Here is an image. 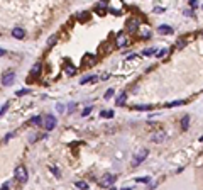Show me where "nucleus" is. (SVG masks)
Returning <instances> with one entry per match:
<instances>
[{
  "instance_id": "obj_37",
  "label": "nucleus",
  "mask_w": 203,
  "mask_h": 190,
  "mask_svg": "<svg viewBox=\"0 0 203 190\" xmlns=\"http://www.w3.org/2000/svg\"><path fill=\"white\" fill-rule=\"evenodd\" d=\"M149 36H151V32H149V31H144V34H142V37H146V39H147V37H149Z\"/></svg>"
},
{
  "instance_id": "obj_24",
  "label": "nucleus",
  "mask_w": 203,
  "mask_h": 190,
  "mask_svg": "<svg viewBox=\"0 0 203 190\" xmlns=\"http://www.w3.org/2000/svg\"><path fill=\"white\" fill-rule=\"evenodd\" d=\"M86 19H90V14H86V12H83V14H80L78 16V21H86Z\"/></svg>"
},
{
  "instance_id": "obj_19",
  "label": "nucleus",
  "mask_w": 203,
  "mask_h": 190,
  "mask_svg": "<svg viewBox=\"0 0 203 190\" xmlns=\"http://www.w3.org/2000/svg\"><path fill=\"white\" fill-rule=\"evenodd\" d=\"M31 124H32V126H41V124H42V119H41L39 116L32 117V119H31Z\"/></svg>"
},
{
  "instance_id": "obj_29",
  "label": "nucleus",
  "mask_w": 203,
  "mask_h": 190,
  "mask_svg": "<svg viewBox=\"0 0 203 190\" xmlns=\"http://www.w3.org/2000/svg\"><path fill=\"white\" fill-rule=\"evenodd\" d=\"M29 94V90L27 88H22V90H19V92H17V95H19V97H22V95H27Z\"/></svg>"
},
{
  "instance_id": "obj_15",
  "label": "nucleus",
  "mask_w": 203,
  "mask_h": 190,
  "mask_svg": "<svg viewBox=\"0 0 203 190\" xmlns=\"http://www.w3.org/2000/svg\"><path fill=\"white\" fill-rule=\"evenodd\" d=\"M181 127H183V131H188V127H190V116H185V117H183Z\"/></svg>"
},
{
  "instance_id": "obj_12",
  "label": "nucleus",
  "mask_w": 203,
  "mask_h": 190,
  "mask_svg": "<svg viewBox=\"0 0 203 190\" xmlns=\"http://www.w3.org/2000/svg\"><path fill=\"white\" fill-rule=\"evenodd\" d=\"M12 36L16 37V39H22V37L26 36V32H24V29H21V27H16V29L12 31Z\"/></svg>"
},
{
  "instance_id": "obj_3",
  "label": "nucleus",
  "mask_w": 203,
  "mask_h": 190,
  "mask_svg": "<svg viewBox=\"0 0 203 190\" xmlns=\"http://www.w3.org/2000/svg\"><path fill=\"white\" fill-rule=\"evenodd\" d=\"M16 180L17 182H21V183H26L27 182V170L26 166H17L16 168Z\"/></svg>"
},
{
  "instance_id": "obj_39",
  "label": "nucleus",
  "mask_w": 203,
  "mask_h": 190,
  "mask_svg": "<svg viewBox=\"0 0 203 190\" xmlns=\"http://www.w3.org/2000/svg\"><path fill=\"white\" fill-rule=\"evenodd\" d=\"M200 142H203V136H202V137H200Z\"/></svg>"
},
{
  "instance_id": "obj_16",
  "label": "nucleus",
  "mask_w": 203,
  "mask_h": 190,
  "mask_svg": "<svg viewBox=\"0 0 203 190\" xmlns=\"http://www.w3.org/2000/svg\"><path fill=\"white\" fill-rule=\"evenodd\" d=\"M64 71H66V75H75V73H76V68H75V66H71L69 63H66V66H64Z\"/></svg>"
},
{
  "instance_id": "obj_17",
  "label": "nucleus",
  "mask_w": 203,
  "mask_h": 190,
  "mask_svg": "<svg viewBox=\"0 0 203 190\" xmlns=\"http://www.w3.org/2000/svg\"><path fill=\"white\" fill-rule=\"evenodd\" d=\"M114 48H115V42H114V44L107 42V44H103V46H102V51H103V53H109V51H112Z\"/></svg>"
},
{
  "instance_id": "obj_5",
  "label": "nucleus",
  "mask_w": 203,
  "mask_h": 190,
  "mask_svg": "<svg viewBox=\"0 0 203 190\" xmlns=\"http://www.w3.org/2000/svg\"><path fill=\"white\" fill-rule=\"evenodd\" d=\"M14 82H16V73H14V71L4 73V76H2V85H4V87H10Z\"/></svg>"
},
{
  "instance_id": "obj_25",
  "label": "nucleus",
  "mask_w": 203,
  "mask_h": 190,
  "mask_svg": "<svg viewBox=\"0 0 203 190\" xmlns=\"http://www.w3.org/2000/svg\"><path fill=\"white\" fill-rule=\"evenodd\" d=\"M56 41H58V37H56V36H52L51 39H49V42H47V48H52L54 44H56Z\"/></svg>"
},
{
  "instance_id": "obj_38",
  "label": "nucleus",
  "mask_w": 203,
  "mask_h": 190,
  "mask_svg": "<svg viewBox=\"0 0 203 190\" xmlns=\"http://www.w3.org/2000/svg\"><path fill=\"white\" fill-rule=\"evenodd\" d=\"M4 54H5V49H2V48H0V56H4Z\"/></svg>"
},
{
  "instance_id": "obj_7",
  "label": "nucleus",
  "mask_w": 203,
  "mask_h": 190,
  "mask_svg": "<svg viewBox=\"0 0 203 190\" xmlns=\"http://www.w3.org/2000/svg\"><path fill=\"white\" fill-rule=\"evenodd\" d=\"M139 19H130V21H127V32L129 34H134L135 31H137V27H139Z\"/></svg>"
},
{
  "instance_id": "obj_36",
  "label": "nucleus",
  "mask_w": 203,
  "mask_h": 190,
  "mask_svg": "<svg viewBox=\"0 0 203 190\" xmlns=\"http://www.w3.org/2000/svg\"><path fill=\"white\" fill-rule=\"evenodd\" d=\"M51 170H52V173L56 175V177H59V170H58V168H54V166H51Z\"/></svg>"
},
{
  "instance_id": "obj_31",
  "label": "nucleus",
  "mask_w": 203,
  "mask_h": 190,
  "mask_svg": "<svg viewBox=\"0 0 203 190\" xmlns=\"http://www.w3.org/2000/svg\"><path fill=\"white\" fill-rule=\"evenodd\" d=\"M112 95H114V90H112V88L107 90V94H105V99H112Z\"/></svg>"
},
{
  "instance_id": "obj_1",
  "label": "nucleus",
  "mask_w": 203,
  "mask_h": 190,
  "mask_svg": "<svg viewBox=\"0 0 203 190\" xmlns=\"http://www.w3.org/2000/svg\"><path fill=\"white\" fill-rule=\"evenodd\" d=\"M109 10L114 14V16H120L124 12V4L122 0H110L109 2Z\"/></svg>"
},
{
  "instance_id": "obj_10",
  "label": "nucleus",
  "mask_w": 203,
  "mask_h": 190,
  "mask_svg": "<svg viewBox=\"0 0 203 190\" xmlns=\"http://www.w3.org/2000/svg\"><path fill=\"white\" fill-rule=\"evenodd\" d=\"M97 63V59H95V56H83V61H81V65L83 66H93V65Z\"/></svg>"
},
{
  "instance_id": "obj_6",
  "label": "nucleus",
  "mask_w": 203,
  "mask_h": 190,
  "mask_svg": "<svg viewBox=\"0 0 203 190\" xmlns=\"http://www.w3.org/2000/svg\"><path fill=\"white\" fill-rule=\"evenodd\" d=\"M42 124H44V127H46V131H52V129L56 127V117H54V116H47Z\"/></svg>"
},
{
  "instance_id": "obj_18",
  "label": "nucleus",
  "mask_w": 203,
  "mask_h": 190,
  "mask_svg": "<svg viewBox=\"0 0 203 190\" xmlns=\"http://www.w3.org/2000/svg\"><path fill=\"white\" fill-rule=\"evenodd\" d=\"M95 80H97V76H95V75H90V76H83V80H81L80 83L85 85V83H88V82H95Z\"/></svg>"
},
{
  "instance_id": "obj_33",
  "label": "nucleus",
  "mask_w": 203,
  "mask_h": 190,
  "mask_svg": "<svg viewBox=\"0 0 203 190\" xmlns=\"http://www.w3.org/2000/svg\"><path fill=\"white\" fill-rule=\"evenodd\" d=\"M90 112H92V107H86V109H85V111L81 112V114H83V116H88Z\"/></svg>"
},
{
  "instance_id": "obj_11",
  "label": "nucleus",
  "mask_w": 203,
  "mask_h": 190,
  "mask_svg": "<svg viewBox=\"0 0 203 190\" xmlns=\"http://www.w3.org/2000/svg\"><path fill=\"white\" fill-rule=\"evenodd\" d=\"M157 32H159V34H173V27L164 24V26H159V27H157Z\"/></svg>"
},
{
  "instance_id": "obj_28",
  "label": "nucleus",
  "mask_w": 203,
  "mask_h": 190,
  "mask_svg": "<svg viewBox=\"0 0 203 190\" xmlns=\"http://www.w3.org/2000/svg\"><path fill=\"white\" fill-rule=\"evenodd\" d=\"M56 111L59 112V114H63V112L66 111V109H64V105H63V104H58V105H56Z\"/></svg>"
},
{
  "instance_id": "obj_23",
  "label": "nucleus",
  "mask_w": 203,
  "mask_h": 190,
  "mask_svg": "<svg viewBox=\"0 0 203 190\" xmlns=\"http://www.w3.org/2000/svg\"><path fill=\"white\" fill-rule=\"evenodd\" d=\"M168 53H169V49H166V48H164V49H161V51H157V58H164Z\"/></svg>"
},
{
  "instance_id": "obj_30",
  "label": "nucleus",
  "mask_w": 203,
  "mask_h": 190,
  "mask_svg": "<svg viewBox=\"0 0 203 190\" xmlns=\"http://www.w3.org/2000/svg\"><path fill=\"white\" fill-rule=\"evenodd\" d=\"M7 107H9V102H7V104H4V105H0V116L7 111Z\"/></svg>"
},
{
  "instance_id": "obj_20",
  "label": "nucleus",
  "mask_w": 203,
  "mask_h": 190,
  "mask_svg": "<svg viewBox=\"0 0 203 190\" xmlns=\"http://www.w3.org/2000/svg\"><path fill=\"white\" fill-rule=\"evenodd\" d=\"M75 187H78V189L86 190V189H88V183H86V182H81V180H80V182H75Z\"/></svg>"
},
{
  "instance_id": "obj_32",
  "label": "nucleus",
  "mask_w": 203,
  "mask_h": 190,
  "mask_svg": "<svg viewBox=\"0 0 203 190\" xmlns=\"http://www.w3.org/2000/svg\"><path fill=\"white\" fill-rule=\"evenodd\" d=\"M190 7H191V9L198 7V0H190Z\"/></svg>"
},
{
  "instance_id": "obj_9",
  "label": "nucleus",
  "mask_w": 203,
  "mask_h": 190,
  "mask_svg": "<svg viewBox=\"0 0 203 190\" xmlns=\"http://www.w3.org/2000/svg\"><path fill=\"white\" fill-rule=\"evenodd\" d=\"M166 137H168L166 132H164V131H159V132H156V134L151 137V141H152V142H162Z\"/></svg>"
},
{
  "instance_id": "obj_4",
  "label": "nucleus",
  "mask_w": 203,
  "mask_h": 190,
  "mask_svg": "<svg viewBox=\"0 0 203 190\" xmlns=\"http://www.w3.org/2000/svg\"><path fill=\"white\" fill-rule=\"evenodd\" d=\"M147 154H149V151H147V149H141V151H139V153L132 158V166H139V165H141L142 161L147 158Z\"/></svg>"
},
{
  "instance_id": "obj_26",
  "label": "nucleus",
  "mask_w": 203,
  "mask_h": 190,
  "mask_svg": "<svg viewBox=\"0 0 203 190\" xmlns=\"http://www.w3.org/2000/svg\"><path fill=\"white\" fill-rule=\"evenodd\" d=\"M154 53H156V49H144V51H142L144 56H151V54H154Z\"/></svg>"
},
{
  "instance_id": "obj_35",
  "label": "nucleus",
  "mask_w": 203,
  "mask_h": 190,
  "mask_svg": "<svg viewBox=\"0 0 203 190\" xmlns=\"http://www.w3.org/2000/svg\"><path fill=\"white\" fill-rule=\"evenodd\" d=\"M154 12H156V14H162V12H164V9H162V7H156V9H154Z\"/></svg>"
},
{
  "instance_id": "obj_22",
  "label": "nucleus",
  "mask_w": 203,
  "mask_h": 190,
  "mask_svg": "<svg viewBox=\"0 0 203 190\" xmlns=\"http://www.w3.org/2000/svg\"><path fill=\"white\" fill-rule=\"evenodd\" d=\"M134 109H137V111H151L152 105H135Z\"/></svg>"
},
{
  "instance_id": "obj_34",
  "label": "nucleus",
  "mask_w": 203,
  "mask_h": 190,
  "mask_svg": "<svg viewBox=\"0 0 203 190\" xmlns=\"http://www.w3.org/2000/svg\"><path fill=\"white\" fill-rule=\"evenodd\" d=\"M135 182H142V183H149V178H135Z\"/></svg>"
},
{
  "instance_id": "obj_13",
  "label": "nucleus",
  "mask_w": 203,
  "mask_h": 190,
  "mask_svg": "<svg viewBox=\"0 0 203 190\" xmlns=\"http://www.w3.org/2000/svg\"><path fill=\"white\" fill-rule=\"evenodd\" d=\"M41 73V63H36L34 65V68L31 70V78H37Z\"/></svg>"
},
{
  "instance_id": "obj_27",
  "label": "nucleus",
  "mask_w": 203,
  "mask_h": 190,
  "mask_svg": "<svg viewBox=\"0 0 203 190\" xmlns=\"http://www.w3.org/2000/svg\"><path fill=\"white\" fill-rule=\"evenodd\" d=\"M102 117H109V119H112L114 117V112L109 111V112H102Z\"/></svg>"
},
{
  "instance_id": "obj_8",
  "label": "nucleus",
  "mask_w": 203,
  "mask_h": 190,
  "mask_svg": "<svg viewBox=\"0 0 203 190\" xmlns=\"http://www.w3.org/2000/svg\"><path fill=\"white\" fill-rule=\"evenodd\" d=\"M127 42H129L127 36H125L124 32H119V34H117V39H115V48H124Z\"/></svg>"
},
{
  "instance_id": "obj_21",
  "label": "nucleus",
  "mask_w": 203,
  "mask_h": 190,
  "mask_svg": "<svg viewBox=\"0 0 203 190\" xmlns=\"http://www.w3.org/2000/svg\"><path fill=\"white\" fill-rule=\"evenodd\" d=\"M185 104V100H174V102H169L166 107H176V105H183Z\"/></svg>"
},
{
  "instance_id": "obj_2",
  "label": "nucleus",
  "mask_w": 203,
  "mask_h": 190,
  "mask_svg": "<svg viewBox=\"0 0 203 190\" xmlns=\"http://www.w3.org/2000/svg\"><path fill=\"white\" fill-rule=\"evenodd\" d=\"M115 182H117V175L109 173V175H105L98 183H100V187H102V189H110L112 185H115Z\"/></svg>"
},
{
  "instance_id": "obj_14",
  "label": "nucleus",
  "mask_w": 203,
  "mask_h": 190,
  "mask_svg": "<svg viewBox=\"0 0 203 190\" xmlns=\"http://www.w3.org/2000/svg\"><path fill=\"white\" fill-rule=\"evenodd\" d=\"M125 100H127V94H120L119 97H117V100H115V105L117 107H122L125 104Z\"/></svg>"
}]
</instances>
